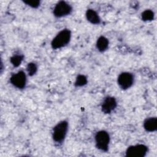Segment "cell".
<instances>
[{
    "label": "cell",
    "instance_id": "obj_3",
    "mask_svg": "<svg viewBox=\"0 0 157 157\" xmlns=\"http://www.w3.org/2000/svg\"><path fill=\"white\" fill-rule=\"evenodd\" d=\"M94 141L95 147L98 150L102 152H107L109 151L110 136L107 131L102 129L97 131L94 137Z\"/></svg>",
    "mask_w": 157,
    "mask_h": 157
},
{
    "label": "cell",
    "instance_id": "obj_11",
    "mask_svg": "<svg viewBox=\"0 0 157 157\" xmlns=\"http://www.w3.org/2000/svg\"><path fill=\"white\" fill-rule=\"evenodd\" d=\"M109 40L104 36H101L97 39L96 42V47L99 52L102 53L106 51L109 48Z\"/></svg>",
    "mask_w": 157,
    "mask_h": 157
},
{
    "label": "cell",
    "instance_id": "obj_14",
    "mask_svg": "<svg viewBox=\"0 0 157 157\" xmlns=\"http://www.w3.org/2000/svg\"><path fill=\"white\" fill-rule=\"evenodd\" d=\"M88 83L87 77L83 74L78 75L75 80L74 85L76 87H83Z\"/></svg>",
    "mask_w": 157,
    "mask_h": 157
},
{
    "label": "cell",
    "instance_id": "obj_12",
    "mask_svg": "<svg viewBox=\"0 0 157 157\" xmlns=\"http://www.w3.org/2000/svg\"><path fill=\"white\" fill-rule=\"evenodd\" d=\"M24 56L22 54L15 53L10 58V63L14 67H18L23 62Z\"/></svg>",
    "mask_w": 157,
    "mask_h": 157
},
{
    "label": "cell",
    "instance_id": "obj_7",
    "mask_svg": "<svg viewBox=\"0 0 157 157\" xmlns=\"http://www.w3.org/2000/svg\"><path fill=\"white\" fill-rule=\"evenodd\" d=\"M9 81L13 87L19 90H23L26 87L27 83L26 73L22 70L13 73L10 75Z\"/></svg>",
    "mask_w": 157,
    "mask_h": 157
},
{
    "label": "cell",
    "instance_id": "obj_6",
    "mask_svg": "<svg viewBox=\"0 0 157 157\" xmlns=\"http://www.w3.org/2000/svg\"><path fill=\"white\" fill-rule=\"evenodd\" d=\"M148 151V147L143 144H137L129 146L125 151L127 157H144Z\"/></svg>",
    "mask_w": 157,
    "mask_h": 157
},
{
    "label": "cell",
    "instance_id": "obj_8",
    "mask_svg": "<svg viewBox=\"0 0 157 157\" xmlns=\"http://www.w3.org/2000/svg\"><path fill=\"white\" fill-rule=\"evenodd\" d=\"M117 107V101L115 97L107 96L103 99L101 104V111L105 114L112 113Z\"/></svg>",
    "mask_w": 157,
    "mask_h": 157
},
{
    "label": "cell",
    "instance_id": "obj_16",
    "mask_svg": "<svg viewBox=\"0 0 157 157\" xmlns=\"http://www.w3.org/2000/svg\"><path fill=\"white\" fill-rule=\"evenodd\" d=\"M23 2L28 6L33 9L38 8L40 4V1L39 0H25L23 1Z\"/></svg>",
    "mask_w": 157,
    "mask_h": 157
},
{
    "label": "cell",
    "instance_id": "obj_15",
    "mask_svg": "<svg viewBox=\"0 0 157 157\" xmlns=\"http://www.w3.org/2000/svg\"><path fill=\"white\" fill-rule=\"evenodd\" d=\"M37 65L34 62H30L28 63L26 68L27 74L31 77L37 73Z\"/></svg>",
    "mask_w": 157,
    "mask_h": 157
},
{
    "label": "cell",
    "instance_id": "obj_4",
    "mask_svg": "<svg viewBox=\"0 0 157 157\" xmlns=\"http://www.w3.org/2000/svg\"><path fill=\"white\" fill-rule=\"evenodd\" d=\"M72 12V6L66 1H58L54 6L53 14L56 18H63L69 15Z\"/></svg>",
    "mask_w": 157,
    "mask_h": 157
},
{
    "label": "cell",
    "instance_id": "obj_1",
    "mask_svg": "<svg viewBox=\"0 0 157 157\" xmlns=\"http://www.w3.org/2000/svg\"><path fill=\"white\" fill-rule=\"evenodd\" d=\"M69 130V123L67 120H63L57 123L52 129V138L53 141L58 144H62L67 136Z\"/></svg>",
    "mask_w": 157,
    "mask_h": 157
},
{
    "label": "cell",
    "instance_id": "obj_5",
    "mask_svg": "<svg viewBox=\"0 0 157 157\" xmlns=\"http://www.w3.org/2000/svg\"><path fill=\"white\" fill-rule=\"evenodd\" d=\"M135 77L132 73L128 71H124L118 75L117 84L121 90H126L132 86Z\"/></svg>",
    "mask_w": 157,
    "mask_h": 157
},
{
    "label": "cell",
    "instance_id": "obj_2",
    "mask_svg": "<svg viewBox=\"0 0 157 157\" xmlns=\"http://www.w3.org/2000/svg\"><path fill=\"white\" fill-rule=\"evenodd\" d=\"M72 37V33L69 29L64 28L59 31L52 39L50 45L53 50L61 49L67 45Z\"/></svg>",
    "mask_w": 157,
    "mask_h": 157
},
{
    "label": "cell",
    "instance_id": "obj_13",
    "mask_svg": "<svg viewBox=\"0 0 157 157\" xmlns=\"http://www.w3.org/2000/svg\"><path fill=\"white\" fill-rule=\"evenodd\" d=\"M155 18V13L151 9H145L141 13V19L144 21H151Z\"/></svg>",
    "mask_w": 157,
    "mask_h": 157
},
{
    "label": "cell",
    "instance_id": "obj_10",
    "mask_svg": "<svg viewBox=\"0 0 157 157\" xmlns=\"http://www.w3.org/2000/svg\"><path fill=\"white\" fill-rule=\"evenodd\" d=\"M144 129L148 132H155L157 129V118L151 117L145 118L143 122Z\"/></svg>",
    "mask_w": 157,
    "mask_h": 157
},
{
    "label": "cell",
    "instance_id": "obj_9",
    "mask_svg": "<svg viewBox=\"0 0 157 157\" xmlns=\"http://www.w3.org/2000/svg\"><path fill=\"white\" fill-rule=\"evenodd\" d=\"M86 20L94 25H99L101 23V18L98 13L93 9H88L85 12Z\"/></svg>",
    "mask_w": 157,
    "mask_h": 157
}]
</instances>
